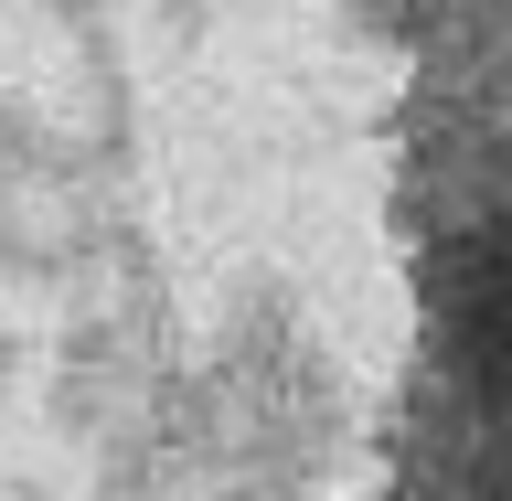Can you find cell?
Instances as JSON below:
<instances>
[{
  "label": "cell",
  "instance_id": "6da1fadb",
  "mask_svg": "<svg viewBox=\"0 0 512 501\" xmlns=\"http://www.w3.org/2000/svg\"><path fill=\"white\" fill-rule=\"evenodd\" d=\"M470 342H480L491 395H512V235H491L470 267Z\"/></svg>",
  "mask_w": 512,
  "mask_h": 501
}]
</instances>
